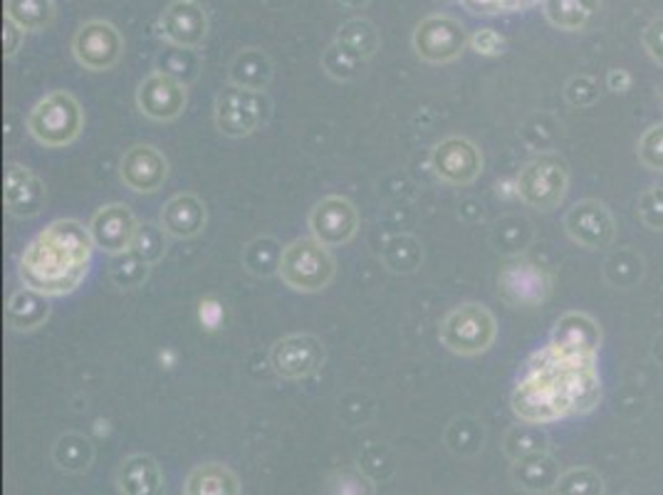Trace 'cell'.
Returning <instances> with one entry per match:
<instances>
[{"label": "cell", "mask_w": 663, "mask_h": 495, "mask_svg": "<svg viewBox=\"0 0 663 495\" xmlns=\"http://www.w3.org/2000/svg\"><path fill=\"white\" fill-rule=\"evenodd\" d=\"M602 333L585 313L557 319L550 343L527 359L513 391V411L525 424L552 421L592 411L602 397L599 377Z\"/></svg>", "instance_id": "cell-1"}, {"label": "cell", "mask_w": 663, "mask_h": 495, "mask_svg": "<svg viewBox=\"0 0 663 495\" xmlns=\"http://www.w3.org/2000/svg\"><path fill=\"white\" fill-rule=\"evenodd\" d=\"M90 229L75 219H60L40 231L20 255L18 275L25 287L48 297L75 293L92 265Z\"/></svg>", "instance_id": "cell-2"}, {"label": "cell", "mask_w": 663, "mask_h": 495, "mask_svg": "<svg viewBox=\"0 0 663 495\" xmlns=\"http://www.w3.org/2000/svg\"><path fill=\"white\" fill-rule=\"evenodd\" d=\"M82 127H85V112H82L77 97L65 89L50 92L28 117V131L38 144L50 149L67 147L80 137Z\"/></svg>", "instance_id": "cell-3"}, {"label": "cell", "mask_w": 663, "mask_h": 495, "mask_svg": "<svg viewBox=\"0 0 663 495\" xmlns=\"http://www.w3.org/2000/svg\"><path fill=\"white\" fill-rule=\"evenodd\" d=\"M439 335L449 352L475 357L493 347L497 337V319L485 305L463 303L443 317Z\"/></svg>", "instance_id": "cell-4"}, {"label": "cell", "mask_w": 663, "mask_h": 495, "mask_svg": "<svg viewBox=\"0 0 663 495\" xmlns=\"http://www.w3.org/2000/svg\"><path fill=\"white\" fill-rule=\"evenodd\" d=\"M337 263L329 247L317 239H297L285 245L280 277L297 293H319L335 277Z\"/></svg>", "instance_id": "cell-5"}, {"label": "cell", "mask_w": 663, "mask_h": 495, "mask_svg": "<svg viewBox=\"0 0 663 495\" xmlns=\"http://www.w3.org/2000/svg\"><path fill=\"white\" fill-rule=\"evenodd\" d=\"M569 183L567 161L555 151H540L517 173V196L537 211H552L562 203Z\"/></svg>", "instance_id": "cell-6"}, {"label": "cell", "mask_w": 663, "mask_h": 495, "mask_svg": "<svg viewBox=\"0 0 663 495\" xmlns=\"http://www.w3.org/2000/svg\"><path fill=\"white\" fill-rule=\"evenodd\" d=\"M271 117V99L265 92L225 85L215 97V127L231 139L251 137Z\"/></svg>", "instance_id": "cell-7"}, {"label": "cell", "mask_w": 663, "mask_h": 495, "mask_svg": "<svg viewBox=\"0 0 663 495\" xmlns=\"http://www.w3.org/2000/svg\"><path fill=\"white\" fill-rule=\"evenodd\" d=\"M552 293V275L543 263L515 257L497 275V295L511 307H537Z\"/></svg>", "instance_id": "cell-8"}, {"label": "cell", "mask_w": 663, "mask_h": 495, "mask_svg": "<svg viewBox=\"0 0 663 495\" xmlns=\"http://www.w3.org/2000/svg\"><path fill=\"white\" fill-rule=\"evenodd\" d=\"M471 43L461 20L451 15H429L413 30V50L431 65H445L459 60L465 45Z\"/></svg>", "instance_id": "cell-9"}, {"label": "cell", "mask_w": 663, "mask_h": 495, "mask_svg": "<svg viewBox=\"0 0 663 495\" xmlns=\"http://www.w3.org/2000/svg\"><path fill=\"white\" fill-rule=\"evenodd\" d=\"M72 53L85 70L105 72L122 60L124 40L119 30L107 20H90L72 40Z\"/></svg>", "instance_id": "cell-10"}, {"label": "cell", "mask_w": 663, "mask_h": 495, "mask_svg": "<svg viewBox=\"0 0 663 495\" xmlns=\"http://www.w3.org/2000/svg\"><path fill=\"white\" fill-rule=\"evenodd\" d=\"M325 365V345L315 335H287L271 347V367L283 379H307Z\"/></svg>", "instance_id": "cell-11"}, {"label": "cell", "mask_w": 663, "mask_h": 495, "mask_svg": "<svg viewBox=\"0 0 663 495\" xmlns=\"http://www.w3.org/2000/svg\"><path fill=\"white\" fill-rule=\"evenodd\" d=\"M431 169L449 186H469L481 177L483 154L471 139L445 137L431 151Z\"/></svg>", "instance_id": "cell-12"}, {"label": "cell", "mask_w": 663, "mask_h": 495, "mask_svg": "<svg viewBox=\"0 0 663 495\" xmlns=\"http://www.w3.org/2000/svg\"><path fill=\"white\" fill-rule=\"evenodd\" d=\"M137 105L144 117L154 122H173L189 105V89L169 72H151L137 89Z\"/></svg>", "instance_id": "cell-13"}, {"label": "cell", "mask_w": 663, "mask_h": 495, "mask_svg": "<svg viewBox=\"0 0 663 495\" xmlns=\"http://www.w3.org/2000/svg\"><path fill=\"white\" fill-rule=\"evenodd\" d=\"M359 229V213L355 203L345 196H325L323 201L315 203V209L309 211V231L313 239L325 243L327 247L345 245L357 235Z\"/></svg>", "instance_id": "cell-14"}, {"label": "cell", "mask_w": 663, "mask_h": 495, "mask_svg": "<svg viewBox=\"0 0 663 495\" xmlns=\"http://www.w3.org/2000/svg\"><path fill=\"white\" fill-rule=\"evenodd\" d=\"M159 35L176 48H201L209 35V15L199 0H173L159 18Z\"/></svg>", "instance_id": "cell-15"}, {"label": "cell", "mask_w": 663, "mask_h": 495, "mask_svg": "<svg viewBox=\"0 0 663 495\" xmlns=\"http://www.w3.org/2000/svg\"><path fill=\"white\" fill-rule=\"evenodd\" d=\"M137 231H139L137 215H134L129 206L124 203L102 206L90 221V233H92V241H95V247L109 255H122L131 251Z\"/></svg>", "instance_id": "cell-16"}, {"label": "cell", "mask_w": 663, "mask_h": 495, "mask_svg": "<svg viewBox=\"0 0 663 495\" xmlns=\"http://www.w3.org/2000/svg\"><path fill=\"white\" fill-rule=\"evenodd\" d=\"M119 177L134 193H157L169 179V161L157 147L137 144V147L124 151Z\"/></svg>", "instance_id": "cell-17"}, {"label": "cell", "mask_w": 663, "mask_h": 495, "mask_svg": "<svg viewBox=\"0 0 663 495\" xmlns=\"http://www.w3.org/2000/svg\"><path fill=\"white\" fill-rule=\"evenodd\" d=\"M569 239L582 247H604L614 239V219L604 203L579 201L565 215Z\"/></svg>", "instance_id": "cell-18"}, {"label": "cell", "mask_w": 663, "mask_h": 495, "mask_svg": "<svg viewBox=\"0 0 663 495\" xmlns=\"http://www.w3.org/2000/svg\"><path fill=\"white\" fill-rule=\"evenodd\" d=\"M6 211L15 219H33L45 206V183L38 173L20 164H10L6 169Z\"/></svg>", "instance_id": "cell-19"}, {"label": "cell", "mask_w": 663, "mask_h": 495, "mask_svg": "<svg viewBox=\"0 0 663 495\" xmlns=\"http://www.w3.org/2000/svg\"><path fill=\"white\" fill-rule=\"evenodd\" d=\"M206 221H209L206 203L196 193H176L164 203L159 215L161 229L179 241L196 239L206 229Z\"/></svg>", "instance_id": "cell-20"}, {"label": "cell", "mask_w": 663, "mask_h": 495, "mask_svg": "<svg viewBox=\"0 0 663 495\" xmlns=\"http://www.w3.org/2000/svg\"><path fill=\"white\" fill-rule=\"evenodd\" d=\"M117 486L122 495H166V481L159 463L147 453H134L122 463Z\"/></svg>", "instance_id": "cell-21"}, {"label": "cell", "mask_w": 663, "mask_h": 495, "mask_svg": "<svg viewBox=\"0 0 663 495\" xmlns=\"http://www.w3.org/2000/svg\"><path fill=\"white\" fill-rule=\"evenodd\" d=\"M8 327L15 333H33V329L43 327L50 319V301L48 295L33 291V287H20L10 295L6 307Z\"/></svg>", "instance_id": "cell-22"}, {"label": "cell", "mask_w": 663, "mask_h": 495, "mask_svg": "<svg viewBox=\"0 0 663 495\" xmlns=\"http://www.w3.org/2000/svg\"><path fill=\"white\" fill-rule=\"evenodd\" d=\"M183 495H241V481L223 463H203L189 473Z\"/></svg>", "instance_id": "cell-23"}, {"label": "cell", "mask_w": 663, "mask_h": 495, "mask_svg": "<svg viewBox=\"0 0 663 495\" xmlns=\"http://www.w3.org/2000/svg\"><path fill=\"white\" fill-rule=\"evenodd\" d=\"M273 80V62L263 50L245 48L231 60V82L238 87L265 92Z\"/></svg>", "instance_id": "cell-24"}, {"label": "cell", "mask_w": 663, "mask_h": 495, "mask_svg": "<svg viewBox=\"0 0 663 495\" xmlns=\"http://www.w3.org/2000/svg\"><path fill=\"white\" fill-rule=\"evenodd\" d=\"M335 43L339 48H345L349 55L367 62L377 55L381 40H379V30L375 28V23H369L367 18H351L337 30Z\"/></svg>", "instance_id": "cell-25"}, {"label": "cell", "mask_w": 663, "mask_h": 495, "mask_svg": "<svg viewBox=\"0 0 663 495\" xmlns=\"http://www.w3.org/2000/svg\"><path fill=\"white\" fill-rule=\"evenodd\" d=\"M53 459L62 471L82 473L92 466V461H95V446H92V441L87 436H82L77 431L62 433V436L55 441Z\"/></svg>", "instance_id": "cell-26"}, {"label": "cell", "mask_w": 663, "mask_h": 495, "mask_svg": "<svg viewBox=\"0 0 663 495\" xmlns=\"http://www.w3.org/2000/svg\"><path fill=\"white\" fill-rule=\"evenodd\" d=\"M283 253H285V247L280 245L273 235H261V239H253L245 245L243 267L251 275L271 277V275L280 273V265H283Z\"/></svg>", "instance_id": "cell-27"}, {"label": "cell", "mask_w": 663, "mask_h": 495, "mask_svg": "<svg viewBox=\"0 0 663 495\" xmlns=\"http://www.w3.org/2000/svg\"><path fill=\"white\" fill-rule=\"evenodd\" d=\"M6 18L13 20L25 33H38L55 20V0H8Z\"/></svg>", "instance_id": "cell-28"}, {"label": "cell", "mask_w": 663, "mask_h": 495, "mask_svg": "<svg viewBox=\"0 0 663 495\" xmlns=\"http://www.w3.org/2000/svg\"><path fill=\"white\" fill-rule=\"evenodd\" d=\"M423 261L421 243L409 233L391 235V239L381 247V263H385L391 273H413Z\"/></svg>", "instance_id": "cell-29"}, {"label": "cell", "mask_w": 663, "mask_h": 495, "mask_svg": "<svg viewBox=\"0 0 663 495\" xmlns=\"http://www.w3.org/2000/svg\"><path fill=\"white\" fill-rule=\"evenodd\" d=\"M594 10V0H545V13L552 25L579 30Z\"/></svg>", "instance_id": "cell-30"}, {"label": "cell", "mask_w": 663, "mask_h": 495, "mask_svg": "<svg viewBox=\"0 0 663 495\" xmlns=\"http://www.w3.org/2000/svg\"><path fill=\"white\" fill-rule=\"evenodd\" d=\"M149 277V263L141 261V257L127 251L119 255V261L112 265V283L122 287V291H134V287H141Z\"/></svg>", "instance_id": "cell-31"}, {"label": "cell", "mask_w": 663, "mask_h": 495, "mask_svg": "<svg viewBox=\"0 0 663 495\" xmlns=\"http://www.w3.org/2000/svg\"><path fill=\"white\" fill-rule=\"evenodd\" d=\"M361 65L365 62L357 60L355 55H349L345 48H339L337 43H332L325 53H323V67L332 80L339 82H349L361 75Z\"/></svg>", "instance_id": "cell-32"}, {"label": "cell", "mask_w": 663, "mask_h": 495, "mask_svg": "<svg viewBox=\"0 0 663 495\" xmlns=\"http://www.w3.org/2000/svg\"><path fill=\"white\" fill-rule=\"evenodd\" d=\"M166 235H169V233H166L161 225L144 223V225H139L131 251L137 253L141 261H147L149 265L159 263L164 257V253H166Z\"/></svg>", "instance_id": "cell-33"}, {"label": "cell", "mask_w": 663, "mask_h": 495, "mask_svg": "<svg viewBox=\"0 0 663 495\" xmlns=\"http://www.w3.org/2000/svg\"><path fill=\"white\" fill-rule=\"evenodd\" d=\"M540 441H543V433H537L535 424H527L507 433L505 449L515 459H527V456H535L537 453L535 446H540Z\"/></svg>", "instance_id": "cell-34"}, {"label": "cell", "mask_w": 663, "mask_h": 495, "mask_svg": "<svg viewBox=\"0 0 663 495\" xmlns=\"http://www.w3.org/2000/svg\"><path fill=\"white\" fill-rule=\"evenodd\" d=\"M639 215L649 229L663 231V183L651 186L639 199Z\"/></svg>", "instance_id": "cell-35"}, {"label": "cell", "mask_w": 663, "mask_h": 495, "mask_svg": "<svg viewBox=\"0 0 663 495\" xmlns=\"http://www.w3.org/2000/svg\"><path fill=\"white\" fill-rule=\"evenodd\" d=\"M639 159L644 161V167L663 171V124L644 131L639 141Z\"/></svg>", "instance_id": "cell-36"}, {"label": "cell", "mask_w": 663, "mask_h": 495, "mask_svg": "<svg viewBox=\"0 0 663 495\" xmlns=\"http://www.w3.org/2000/svg\"><path fill=\"white\" fill-rule=\"evenodd\" d=\"M607 267H621V275L617 277V287H629L634 285L636 281H641V275H644V261H641V255L631 253V251H621L614 253L607 261Z\"/></svg>", "instance_id": "cell-37"}, {"label": "cell", "mask_w": 663, "mask_h": 495, "mask_svg": "<svg viewBox=\"0 0 663 495\" xmlns=\"http://www.w3.org/2000/svg\"><path fill=\"white\" fill-rule=\"evenodd\" d=\"M461 3L471 10V13L481 15H501V13H517L540 0H461Z\"/></svg>", "instance_id": "cell-38"}, {"label": "cell", "mask_w": 663, "mask_h": 495, "mask_svg": "<svg viewBox=\"0 0 663 495\" xmlns=\"http://www.w3.org/2000/svg\"><path fill=\"white\" fill-rule=\"evenodd\" d=\"M471 45H473V50L478 55H485V57H495V55H501L503 53V48H505V43H503V38L495 33V30H491V28H483V30H478V33H475L473 38H471Z\"/></svg>", "instance_id": "cell-39"}, {"label": "cell", "mask_w": 663, "mask_h": 495, "mask_svg": "<svg viewBox=\"0 0 663 495\" xmlns=\"http://www.w3.org/2000/svg\"><path fill=\"white\" fill-rule=\"evenodd\" d=\"M365 493H369L365 478L355 476V473H339V478L335 486H332L329 495H365Z\"/></svg>", "instance_id": "cell-40"}, {"label": "cell", "mask_w": 663, "mask_h": 495, "mask_svg": "<svg viewBox=\"0 0 663 495\" xmlns=\"http://www.w3.org/2000/svg\"><path fill=\"white\" fill-rule=\"evenodd\" d=\"M589 85H592V82L585 80V77L569 82V85H567V102H569V105H572V107L594 105L597 95H587V92H585Z\"/></svg>", "instance_id": "cell-41"}, {"label": "cell", "mask_w": 663, "mask_h": 495, "mask_svg": "<svg viewBox=\"0 0 663 495\" xmlns=\"http://www.w3.org/2000/svg\"><path fill=\"white\" fill-rule=\"evenodd\" d=\"M23 38H25V30L18 28L10 18H6V23H3V55L13 57L20 50V45H23Z\"/></svg>", "instance_id": "cell-42"}, {"label": "cell", "mask_w": 663, "mask_h": 495, "mask_svg": "<svg viewBox=\"0 0 663 495\" xmlns=\"http://www.w3.org/2000/svg\"><path fill=\"white\" fill-rule=\"evenodd\" d=\"M646 45H649V53L654 55L663 65V23H659V25H654L649 30Z\"/></svg>", "instance_id": "cell-43"}, {"label": "cell", "mask_w": 663, "mask_h": 495, "mask_svg": "<svg viewBox=\"0 0 663 495\" xmlns=\"http://www.w3.org/2000/svg\"><path fill=\"white\" fill-rule=\"evenodd\" d=\"M337 3L345 6V8H351V10H359V8L369 6V0H337Z\"/></svg>", "instance_id": "cell-44"}, {"label": "cell", "mask_w": 663, "mask_h": 495, "mask_svg": "<svg viewBox=\"0 0 663 495\" xmlns=\"http://www.w3.org/2000/svg\"><path fill=\"white\" fill-rule=\"evenodd\" d=\"M656 349H654V357L659 359V362H663V335L656 339V345H654Z\"/></svg>", "instance_id": "cell-45"}]
</instances>
